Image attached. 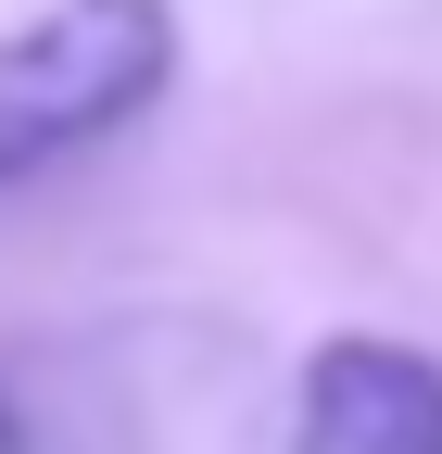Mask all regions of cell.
Wrapping results in <instances>:
<instances>
[{"label":"cell","mask_w":442,"mask_h":454,"mask_svg":"<svg viewBox=\"0 0 442 454\" xmlns=\"http://www.w3.org/2000/svg\"><path fill=\"white\" fill-rule=\"evenodd\" d=\"M178 76V0H38L0 26V190L114 139Z\"/></svg>","instance_id":"cell-1"},{"label":"cell","mask_w":442,"mask_h":454,"mask_svg":"<svg viewBox=\"0 0 442 454\" xmlns=\"http://www.w3.org/2000/svg\"><path fill=\"white\" fill-rule=\"evenodd\" d=\"M304 454H442V366L405 340H328L304 366Z\"/></svg>","instance_id":"cell-2"}]
</instances>
